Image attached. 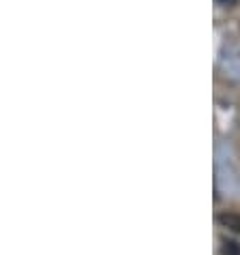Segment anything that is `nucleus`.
<instances>
[{"label": "nucleus", "mask_w": 240, "mask_h": 255, "mask_svg": "<svg viewBox=\"0 0 240 255\" xmlns=\"http://www.w3.org/2000/svg\"><path fill=\"white\" fill-rule=\"evenodd\" d=\"M219 223L230 228L232 232H238L240 234V215L236 212H225V215H219Z\"/></svg>", "instance_id": "f257e3e1"}, {"label": "nucleus", "mask_w": 240, "mask_h": 255, "mask_svg": "<svg viewBox=\"0 0 240 255\" xmlns=\"http://www.w3.org/2000/svg\"><path fill=\"white\" fill-rule=\"evenodd\" d=\"M223 255H240V247L234 240H223Z\"/></svg>", "instance_id": "f03ea898"}, {"label": "nucleus", "mask_w": 240, "mask_h": 255, "mask_svg": "<svg viewBox=\"0 0 240 255\" xmlns=\"http://www.w3.org/2000/svg\"><path fill=\"white\" fill-rule=\"evenodd\" d=\"M217 2L223 6H232V4H236V0H217Z\"/></svg>", "instance_id": "7ed1b4c3"}]
</instances>
